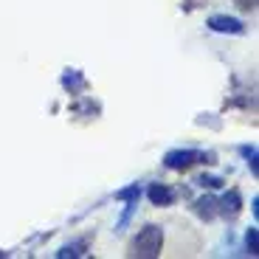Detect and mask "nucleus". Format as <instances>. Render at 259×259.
Listing matches in <instances>:
<instances>
[{
  "label": "nucleus",
  "instance_id": "1",
  "mask_svg": "<svg viewBox=\"0 0 259 259\" xmlns=\"http://www.w3.org/2000/svg\"><path fill=\"white\" fill-rule=\"evenodd\" d=\"M163 248V234L158 226H147L138 231V237L133 240V245H130V253L133 256H144V259H152L158 256Z\"/></svg>",
  "mask_w": 259,
  "mask_h": 259
},
{
  "label": "nucleus",
  "instance_id": "2",
  "mask_svg": "<svg viewBox=\"0 0 259 259\" xmlns=\"http://www.w3.org/2000/svg\"><path fill=\"white\" fill-rule=\"evenodd\" d=\"M203 161H208V155L194 152V149H178V152H169V155L163 158V163H166L169 169H189V166L203 163Z\"/></svg>",
  "mask_w": 259,
  "mask_h": 259
},
{
  "label": "nucleus",
  "instance_id": "3",
  "mask_svg": "<svg viewBox=\"0 0 259 259\" xmlns=\"http://www.w3.org/2000/svg\"><path fill=\"white\" fill-rule=\"evenodd\" d=\"M208 28L220 34H245V26H242L237 17H226V14H214L208 17Z\"/></svg>",
  "mask_w": 259,
  "mask_h": 259
},
{
  "label": "nucleus",
  "instance_id": "4",
  "mask_svg": "<svg viewBox=\"0 0 259 259\" xmlns=\"http://www.w3.org/2000/svg\"><path fill=\"white\" fill-rule=\"evenodd\" d=\"M147 194H149V200H152V206H172L175 203V192L169 186H161V183H152Z\"/></svg>",
  "mask_w": 259,
  "mask_h": 259
},
{
  "label": "nucleus",
  "instance_id": "5",
  "mask_svg": "<svg viewBox=\"0 0 259 259\" xmlns=\"http://www.w3.org/2000/svg\"><path fill=\"white\" fill-rule=\"evenodd\" d=\"M220 214L223 217H237L240 214V192H231L220 200Z\"/></svg>",
  "mask_w": 259,
  "mask_h": 259
},
{
  "label": "nucleus",
  "instance_id": "6",
  "mask_svg": "<svg viewBox=\"0 0 259 259\" xmlns=\"http://www.w3.org/2000/svg\"><path fill=\"white\" fill-rule=\"evenodd\" d=\"M217 200H214V197H203V200H197V214H200V217H214V211H217Z\"/></svg>",
  "mask_w": 259,
  "mask_h": 259
},
{
  "label": "nucleus",
  "instance_id": "7",
  "mask_svg": "<svg viewBox=\"0 0 259 259\" xmlns=\"http://www.w3.org/2000/svg\"><path fill=\"white\" fill-rule=\"evenodd\" d=\"M84 248V242H73V245H65L62 251H59V256H79Z\"/></svg>",
  "mask_w": 259,
  "mask_h": 259
},
{
  "label": "nucleus",
  "instance_id": "8",
  "mask_svg": "<svg viewBox=\"0 0 259 259\" xmlns=\"http://www.w3.org/2000/svg\"><path fill=\"white\" fill-rule=\"evenodd\" d=\"M248 251H251L253 256H256V253H259V242H256V228H251V231H248Z\"/></svg>",
  "mask_w": 259,
  "mask_h": 259
},
{
  "label": "nucleus",
  "instance_id": "9",
  "mask_svg": "<svg viewBox=\"0 0 259 259\" xmlns=\"http://www.w3.org/2000/svg\"><path fill=\"white\" fill-rule=\"evenodd\" d=\"M200 183H203V186H211L214 189V186H220L223 181H220V178H200Z\"/></svg>",
  "mask_w": 259,
  "mask_h": 259
},
{
  "label": "nucleus",
  "instance_id": "10",
  "mask_svg": "<svg viewBox=\"0 0 259 259\" xmlns=\"http://www.w3.org/2000/svg\"><path fill=\"white\" fill-rule=\"evenodd\" d=\"M237 6H240V9H245V12H248V9H253V6H256V0H237Z\"/></svg>",
  "mask_w": 259,
  "mask_h": 259
}]
</instances>
